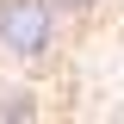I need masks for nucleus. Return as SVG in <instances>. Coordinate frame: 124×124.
I'll return each instance as SVG.
<instances>
[{
	"mask_svg": "<svg viewBox=\"0 0 124 124\" xmlns=\"http://www.w3.org/2000/svg\"><path fill=\"white\" fill-rule=\"evenodd\" d=\"M62 50V13L56 0H0V56L19 68H44Z\"/></svg>",
	"mask_w": 124,
	"mask_h": 124,
	"instance_id": "nucleus-1",
	"label": "nucleus"
},
{
	"mask_svg": "<svg viewBox=\"0 0 124 124\" xmlns=\"http://www.w3.org/2000/svg\"><path fill=\"white\" fill-rule=\"evenodd\" d=\"M0 118H13V124H31V118H37V99H31L25 87H0Z\"/></svg>",
	"mask_w": 124,
	"mask_h": 124,
	"instance_id": "nucleus-2",
	"label": "nucleus"
},
{
	"mask_svg": "<svg viewBox=\"0 0 124 124\" xmlns=\"http://www.w3.org/2000/svg\"><path fill=\"white\" fill-rule=\"evenodd\" d=\"M99 6H106V0H56V13H62V19H93Z\"/></svg>",
	"mask_w": 124,
	"mask_h": 124,
	"instance_id": "nucleus-3",
	"label": "nucleus"
}]
</instances>
